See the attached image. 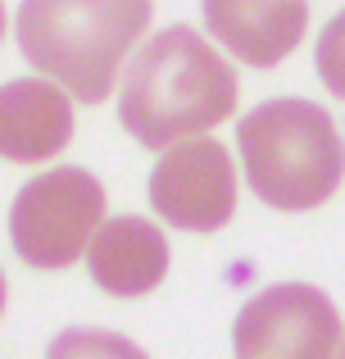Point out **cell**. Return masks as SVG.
Returning a JSON list of instances; mask_svg holds the SVG:
<instances>
[{
  "instance_id": "cell-13",
  "label": "cell",
  "mask_w": 345,
  "mask_h": 359,
  "mask_svg": "<svg viewBox=\"0 0 345 359\" xmlns=\"http://www.w3.org/2000/svg\"><path fill=\"white\" fill-rule=\"evenodd\" d=\"M0 36H5V5H0Z\"/></svg>"
},
{
  "instance_id": "cell-1",
  "label": "cell",
  "mask_w": 345,
  "mask_h": 359,
  "mask_svg": "<svg viewBox=\"0 0 345 359\" xmlns=\"http://www.w3.org/2000/svg\"><path fill=\"white\" fill-rule=\"evenodd\" d=\"M232 64L191 27H164L127 64L118 118L141 146L164 150L218 128L237 109Z\"/></svg>"
},
{
  "instance_id": "cell-12",
  "label": "cell",
  "mask_w": 345,
  "mask_h": 359,
  "mask_svg": "<svg viewBox=\"0 0 345 359\" xmlns=\"http://www.w3.org/2000/svg\"><path fill=\"white\" fill-rule=\"evenodd\" d=\"M0 314H5V273H0Z\"/></svg>"
},
{
  "instance_id": "cell-10",
  "label": "cell",
  "mask_w": 345,
  "mask_h": 359,
  "mask_svg": "<svg viewBox=\"0 0 345 359\" xmlns=\"http://www.w3.org/2000/svg\"><path fill=\"white\" fill-rule=\"evenodd\" d=\"M45 359H150L136 341L118 332H105V327H64L50 341Z\"/></svg>"
},
{
  "instance_id": "cell-14",
  "label": "cell",
  "mask_w": 345,
  "mask_h": 359,
  "mask_svg": "<svg viewBox=\"0 0 345 359\" xmlns=\"http://www.w3.org/2000/svg\"><path fill=\"white\" fill-rule=\"evenodd\" d=\"M337 359H345V341H341V351H337Z\"/></svg>"
},
{
  "instance_id": "cell-8",
  "label": "cell",
  "mask_w": 345,
  "mask_h": 359,
  "mask_svg": "<svg viewBox=\"0 0 345 359\" xmlns=\"http://www.w3.org/2000/svg\"><path fill=\"white\" fill-rule=\"evenodd\" d=\"M73 141V105L59 82L14 78L0 87V155L9 164H41Z\"/></svg>"
},
{
  "instance_id": "cell-3",
  "label": "cell",
  "mask_w": 345,
  "mask_h": 359,
  "mask_svg": "<svg viewBox=\"0 0 345 359\" xmlns=\"http://www.w3.org/2000/svg\"><path fill=\"white\" fill-rule=\"evenodd\" d=\"M246 182L273 210H314L345 177V141L314 100H264L237 123Z\"/></svg>"
},
{
  "instance_id": "cell-5",
  "label": "cell",
  "mask_w": 345,
  "mask_h": 359,
  "mask_svg": "<svg viewBox=\"0 0 345 359\" xmlns=\"http://www.w3.org/2000/svg\"><path fill=\"white\" fill-rule=\"evenodd\" d=\"M341 341L337 305L304 282L259 291L241 305L232 327L237 359H337Z\"/></svg>"
},
{
  "instance_id": "cell-6",
  "label": "cell",
  "mask_w": 345,
  "mask_h": 359,
  "mask_svg": "<svg viewBox=\"0 0 345 359\" xmlns=\"http://www.w3.org/2000/svg\"><path fill=\"white\" fill-rule=\"evenodd\" d=\"M150 205L182 232H218L237 214V168L227 146L191 137L169 146L150 173Z\"/></svg>"
},
{
  "instance_id": "cell-4",
  "label": "cell",
  "mask_w": 345,
  "mask_h": 359,
  "mask_svg": "<svg viewBox=\"0 0 345 359\" xmlns=\"http://www.w3.org/2000/svg\"><path fill=\"white\" fill-rule=\"evenodd\" d=\"M105 223V187L87 168H55L14 196L9 241L32 269H69Z\"/></svg>"
},
{
  "instance_id": "cell-9",
  "label": "cell",
  "mask_w": 345,
  "mask_h": 359,
  "mask_svg": "<svg viewBox=\"0 0 345 359\" xmlns=\"http://www.w3.org/2000/svg\"><path fill=\"white\" fill-rule=\"evenodd\" d=\"M91 282L109 296H146L169 273V241L150 219H105L87 245Z\"/></svg>"
},
{
  "instance_id": "cell-7",
  "label": "cell",
  "mask_w": 345,
  "mask_h": 359,
  "mask_svg": "<svg viewBox=\"0 0 345 359\" xmlns=\"http://www.w3.org/2000/svg\"><path fill=\"white\" fill-rule=\"evenodd\" d=\"M200 9L209 36L255 69L282 64L309 27V0H200Z\"/></svg>"
},
{
  "instance_id": "cell-2",
  "label": "cell",
  "mask_w": 345,
  "mask_h": 359,
  "mask_svg": "<svg viewBox=\"0 0 345 359\" xmlns=\"http://www.w3.org/2000/svg\"><path fill=\"white\" fill-rule=\"evenodd\" d=\"M155 0H18L14 36L23 60L69 96L100 105L114 91Z\"/></svg>"
},
{
  "instance_id": "cell-11",
  "label": "cell",
  "mask_w": 345,
  "mask_h": 359,
  "mask_svg": "<svg viewBox=\"0 0 345 359\" xmlns=\"http://www.w3.org/2000/svg\"><path fill=\"white\" fill-rule=\"evenodd\" d=\"M314 64H318V78L332 96L345 100V9L323 27L318 36V50H314Z\"/></svg>"
}]
</instances>
